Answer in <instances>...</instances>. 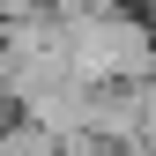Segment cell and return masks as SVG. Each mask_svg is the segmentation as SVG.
<instances>
[{
	"label": "cell",
	"instance_id": "7a4b0ae2",
	"mask_svg": "<svg viewBox=\"0 0 156 156\" xmlns=\"http://www.w3.org/2000/svg\"><path fill=\"white\" fill-rule=\"evenodd\" d=\"M134 8H141V15H149V23H156V0H134Z\"/></svg>",
	"mask_w": 156,
	"mask_h": 156
},
{
	"label": "cell",
	"instance_id": "6da1fadb",
	"mask_svg": "<svg viewBox=\"0 0 156 156\" xmlns=\"http://www.w3.org/2000/svg\"><path fill=\"white\" fill-rule=\"evenodd\" d=\"M45 0H0V23H23V15H37Z\"/></svg>",
	"mask_w": 156,
	"mask_h": 156
}]
</instances>
